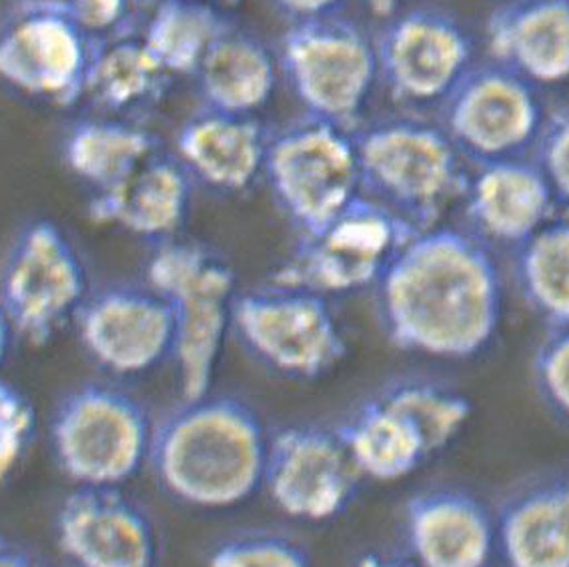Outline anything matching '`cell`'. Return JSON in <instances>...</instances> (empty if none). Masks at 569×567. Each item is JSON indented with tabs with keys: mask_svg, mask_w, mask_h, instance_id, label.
<instances>
[{
	"mask_svg": "<svg viewBox=\"0 0 569 567\" xmlns=\"http://www.w3.org/2000/svg\"><path fill=\"white\" fill-rule=\"evenodd\" d=\"M207 567H311V557L293 537L249 529L211 547Z\"/></svg>",
	"mask_w": 569,
	"mask_h": 567,
	"instance_id": "f546056e",
	"label": "cell"
},
{
	"mask_svg": "<svg viewBox=\"0 0 569 567\" xmlns=\"http://www.w3.org/2000/svg\"><path fill=\"white\" fill-rule=\"evenodd\" d=\"M153 421L121 387L89 381L52 414L51 446L62 474L81 487H121L149 459Z\"/></svg>",
	"mask_w": 569,
	"mask_h": 567,
	"instance_id": "52a82bcc",
	"label": "cell"
},
{
	"mask_svg": "<svg viewBox=\"0 0 569 567\" xmlns=\"http://www.w3.org/2000/svg\"><path fill=\"white\" fill-rule=\"evenodd\" d=\"M233 24L227 9L204 0H157L141 37L174 79H193L207 52Z\"/></svg>",
	"mask_w": 569,
	"mask_h": 567,
	"instance_id": "4316f807",
	"label": "cell"
},
{
	"mask_svg": "<svg viewBox=\"0 0 569 567\" xmlns=\"http://www.w3.org/2000/svg\"><path fill=\"white\" fill-rule=\"evenodd\" d=\"M157 151L159 137L141 121L102 112L74 119L61 139L64 167L92 195L117 187Z\"/></svg>",
	"mask_w": 569,
	"mask_h": 567,
	"instance_id": "603a6c76",
	"label": "cell"
},
{
	"mask_svg": "<svg viewBox=\"0 0 569 567\" xmlns=\"http://www.w3.org/2000/svg\"><path fill=\"white\" fill-rule=\"evenodd\" d=\"M373 42L379 81L393 101L409 107H439L476 62L468 29L433 7L397 11Z\"/></svg>",
	"mask_w": 569,
	"mask_h": 567,
	"instance_id": "4fadbf2b",
	"label": "cell"
},
{
	"mask_svg": "<svg viewBox=\"0 0 569 567\" xmlns=\"http://www.w3.org/2000/svg\"><path fill=\"white\" fill-rule=\"evenodd\" d=\"M508 567H569V471L509 494L496 514Z\"/></svg>",
	"mask_w": 569,
	"mask_h": 567,
	"instance_id": "7402d4cb",
	"label": "cell"
},
{
	"mask_svg": "<svg viewBox=\"0 0 569 567\" xmlns=\"http://www.w3.org/2000/svg\"><path fill=\"white\" fill-rule=\"evenodd\" d=\"M14 339H17V335H14L11 321L0 307V365L4 364L7 357L11 354V345Z\"/></svg>",
	"mask_w": 569,
	"mask_h": 567,
	"instance_id": "74e56055",
	"label": "cell"
},
{
	"mask_svg": "<svg viewBox=\"0 0 569 567\" xmlns=\"http://www.w3.org/2000/svg\"><path fill=\"white\" fill-rule=\"evenodd\" d=\"M37 431V411L19 387L0 379V484L12 476Z\"/></svg>",
	"mask_w": 569,
	"mask_h": 567,
	"instance_id": "d6a6232c",
	"label": "cell"
},
{
	"mask_svg": "<svg viewBox=\"0 0 569 567\" xmlns=\"http://www.w3.org/2000/svg\"><path fill=\"white\" fill-rule=\"evenodd\" d=\"M277 74V54L234 22L207 52L193 81L203 107L254 117L271 101Z\"/></svg>",
	"mask_w": 569,
	"mask_h": 567,
	"instance_id": "cb8c5ba5",
	"label": "cell"
},
{
	"mask_svg": "<svg viewBox=\"0 0 569 567\" xmlns=\"http://www.w3.org/2000/svg\"><path fill=\"white\" fill-rule=\"evenodd\" d=\"M271 131L251 115L199 105L174 132V157L194 182L217 193H241L264 169Z\"/></svg>",
	"mask_w": 569,
	"mask_h": 567,
	"instance_id": "d6986e66",
	"label": "cell"
},
{
	"mask_svg": "<svg viewBox=\"0 0 569 567\" xmlns=\"http://www.w3.org/2000/svg\"><path fill=\"white\" fill-rule=\"evenodd\" d=\"M277 64L306 115L356 131L377 77L376 42L351 19L289 22Z\"/></svg>",
	"mask_w": 569,
	"mask_h": 567,
	"instance_id": "8992f818",
	"label": "cell"
},
{
	"mask_svg": "<svg viewBox=\"0 0 569 567\" xmlns=\"http://www.w3.org/2000/svg\"><path fill=\"white\" fill-rule=\"evenodd\" d=\"M353 139L361 193L419 233L438 227L449 205L461 199L469 175L466 159L439 122L387 117L359 125Z\"/></svg>",
	"mask_w": 569,
	"mask_h": 567,
	"instance_id": "3957f363",
	"label": "cell"
},
{
	"mask_svg": "<svg viewBox=\"0 0 569 567\" xmlns=\"http://www.w3.org/2000/svg\"><path fill=\"white\" fill-rule=\"evenodd\" d=\"M72 17L99 42L137 34L134 4L137 0H64Z\"/></svg>",
	"mask_w": 569,
	"mask_h": 567,
	"instance_id": "836d02e7",
	"label": "cell"
},
{
	"mask_svg": "<svg viewBox=\"0 0 569 567\" xmlns=\"http://www.w3.org/2000/svg\"><path fill=\"white\" fill-rule=\"evenodd\" d=\"M379 396L411 419L426 441L429 457L451 446L473 414L471 401L461 391L426 377L391 381Z\"/></svg>",
	"mask_w": 569,
	"mask_h": 567,
	"instance_id": "f1b7e54d",
	"label": "cell"
},
{
	"mask_svg": "<svg viewBox=\"0 0 569 567\" xmlns=\"http://www.w3.org/2000/svg\"><path fill=\"white\" fill-rule=\"evenodd\" d=\"M204 2H211V4L221 7V9H227V7H231V4H237V0H204Z\"/></svg>",
	"mask_w": 569,
	"mask_h": 567,
	"instance_id": "ab89813d",
	"label": "cell"
},
{
	"mask_svg": "<svg viewBox=\"0 0 569 567\" xmlns=\"http://www.w3.org/2000/svg\"><path fill=\"white\" fill-rule=\"evenodd\" d=\"M486 39L491 61L533 87L569 81V0H506Z\"/></svg>",
	"mask_w": 569,
	"mask_h": 567,
	"instance_id": "44dd1931",
	"label": "cell"
},
{
	"mask_svg": "<svg viewBox=\"0 0 569 567\" xmlns=\"http://www.w3.org/2000/svg\"><path fill=\"white\" fill-rule=\"evenodd\" d=\"M0 567H44L34 557L12 541L11 537L0 534Z\"/></svg>",
	"mask_w": 569,
	"mask_h": 567,
	"instance_id": "8d00e7d4",
	"label": "cell"
},
{
	"mask_svg": "<svg viewBox=\"0 0 569 567\" xmlns=\"http://www.w3.org/2000/svg\"><path fill=\"white\" fill-rule=\"evenodd\" d=\"M263 177L297 237L321 231L361 193L353 131L303 115L271 131Z\"/></svg>",
	"mask_w": 569,
	"mask_h": 567,
	"instance_id": "5b68a950",
	"label": "cell"
},
{
	"mask_svg": "<svg viewBox=\"0 0 569 567\" xmlns=\"http://www.w3.org/2000/svg\"><path fill=\"white\" fill-rule=\"evenodd\" d=\"M373 305L399 351L466 361L498 335L503 281L488 245L468 229L438 225L396 255L373 287Z\"/></svg>",
	"mask_w": 569,
	"mask_h": 567,
	"instance_id": "6da1fadb",
	"label": "cell"
},
{
	"mask_svg": "<svg viewBox=\"0 0 569 567\" xmlns=\"http://www.w3.org/2000/svg\"><path fill=\"white\" fill-rule=\"evenodd\" d=\"M291 22L337 14L346 0H269Z\"/></svg>",
	"mask_w": 569,
	"mask_h": 567,
	"instance_id": "e575fe53",
	"label": "cell"
},
{
	"mask_svg": "<svg viewBox=\"0 0 569 567\" xmlns=\"http://www.w3.org/2000/svg\"><path fill=\"white\" fill-rule=\"evenodd\" d=\"M461 201L469 233L511 253L558 211L543 172L526 157L473 167Z\"/></svg>",
	"mask_w": 569,
	"mask_h": 567,
	"instance_id": "e0dca14e",
	"label": "cell"
},
{
	"mask_svg": "<svg viewBox=\"0 0 569 567\" xmlns=\"http://www.w3.org/2000/svg\"><path fill=\"white\" fill-rule=\"evenodd\" d=\"M147 281L173 311L171 359L181 399L211 394L237 295L233 267L207 245L171 239L147 261Z\"/></svg>",
	"mask_w": 569,
	"mask_h": 567,
	"instance_id": "277c9868",
	"label": "cell"
},
{
	"mask_svg": "<svg viewBox=\"0 0 569 567\" xmlns=\"http://www.w3.org/2000/svg\"><path fill=\"white\" fill-rule=\"evenodd\" d=\"M269 434L244 399H181L153 424L147 464L159 486L187 506L227 509L263 487Z\"/></svg>",
	"mask_w": 569,
	"mask_h": 567,
	"instance_id": "7a4b0ae2",
	"label": "cell"
},
{
	"mask_svg": "<svg viewBox=\"0 0 569 567\" xmlns=\"http://www.w3.org/2000/svg\"><path fill=\"white\" fill-rule=\"evenodd\" d=\"M353 567H417L411 557L386 549H369L357 557Z\"/></svg>",
	"mask_w": 569,
	"mask_h": 567,
	"instance_id": "d590c367",
	"label": "cell"
},
{
	"mask_svg": "<svg viewBox=\"0 0 569 567\" xmlns=\"http://www.w3.org/2000/svg\"><path fill=\"white\" fill-rule=\"evenodd\" d=\"M57 544L74 567H157L153 519L119 487H81L54 519Z\"/></svg>",
	"mask_w": 569,
	"mask_h": 567,
	"instance_id": "2e32d148",
	"label": "cell"
},
{
	"mask_svg": "<svg viewBox=\"0 0 569 567\" xmlns=\"http://www.w3.org/2000/svg\"><path fill=\"white\" fill-rule=\"evenodd\" d=\"M336 429L359 474L376 481L406 479L429 459L411 419L379 394L361 401Z\"/></svg>",
	"mask_w": 569,
	"mask_h": 567,
	"instance_id": "484cf974",
	"label": "cell"
},
{
	"mask_svg": "<svg viewBox=\"0 0 569 567\" xmlns=\"http://www.w3.org/2000/svg\"><path fill=\"white\" fill-rule=\"evenodd\" d=\"M531 377L549 411L569 424V325L553 327L536 345Z\"/></svg>",
	"mask_w": 569,
	"mask_h": 567,
	"instance_id": "4dcf8cb0",
	"label": "cell"
},
{
	"mask_svg": "<svg viewBox=\"0 0 569 567\" xmlns=\"http://www.w3.org/2000/svg\"><path fill=\"white\" fill-rule=\"evenodd\" d=\"M141 32L117 37L99 44L84 99L102 115L134 119L163 101L173 84Z\"/></svg>",
	"mask_w": 569,
	"mask_h": 567,
	"instance_id": "d4e9b609",
	"label": "cell"
},
{
	"mask_svg": "<svg viewBox=\"0 0 569 567\" xmlns=\"http://www.w3.org/2000/svg\"><path fill=\"white\" fill-rule=\"evenodd\" d=\"M92 39L64 0H9L0 11V81L57 109L84 99Z\"/></svg>",
	"mask_w": 569,
	"mask_h": 567,
	"instance_id": "9c48e42d",
	"label": "cell"
},
{
	"mask_svg": "<svg viewBox=\"0 0 569 567\" xmlns=\"http://www.w3.org/2000/svg\"><path fill=\"white\" fill-rule=\"evenodd\" d=\"M361 479L337 429L299 424L269 437L263 487L284 516L331 521L353 504Z\"/></svg>",
	"mask_w": 569,
	"mask_h": 567,
	"instance_id": "5bb4252c",
	"label": "cell"
},
{
	"mask_svg": "<svg viewBox=\"0 0 569 567\" xmlns=\"http://www.w3.org/2000/svg\"><path fill=\"white\" fill-rule=\"evenodd\" d=\"M419 231L363 193L313 235L297 237L271 284L299 287L327 299L373 289L396 255Z\"/></svg>",
	"mask_w": 569,
	"mask_h": 567,
	"instance_id": "8fae6325",
	"label": "cell"
},
{
	"mask_svg": "<svg viewBox=\"0 0 569 567\" xmlns=\"http://www.w3.org/2000/svg\"><path fill=\"white\" fill-rule=\"evenodd\" d=\"M94 364L114 375H141L173 351V311L147 284H111L87 295L74 317Z\"/></svg>",
	"mask_w": 569,
	"mask_h": 567,
	"instance_id": "9a60e30c",
	"label": "cell"
},
{
	"mask_svg": "<svg viewBox=\"0 0 569 567\" xmlns=\"http://www.w3.org/2000/svg\"><path fill=\"white\" fill-rule=\"evenodd\" d=\"M89 294L87 267L69 235L49 219L22 225L0 259V307L17 339L51 344L74 324Z\"/></svg>",
	"mask_w": 569,
	"mask_h": 567,
	"instance_id": "30bf717a",
	"label": "cell"
},
{
	"mask_svg": "<svg viewBox=\"0 0 569 567\" xmlns=\"http://www.w3.org/2000/svg\"><path fill=\"white\" fill-rule=\"evenodd\" d=\"M231 334L257 364L293 381H316L347 355L331 299L289 285L234 295Z\"/></svg>",
	"mask_w": 569,
	"mask_h": 567,
	"instance_id": "ba28073f",
	"label": "cell"
},
{
	"mask_svg": "<svg viewBox=\"0 0 569 567\" xmlns=\"http://www.w3.org/2000/svg\"><path fill=\"white\" fill-rule=\"evenodd\" d=\"M546 112L538 87L499 62H473L439 105V127L473 167L526 157Z\"/></svg>",
	"mask_w": 569,
	"mask_h": 567,
	"instance_id": "7c38bea8",
	"label": "cell"
},
{
	"mask_svg": "<svg viewBox=\"0 0 569 567\" xmlns=\"http://www.w3.org/2000/svg\"><path fill=\"white\" fill-rule=\"evenodd\" d=\"M533 161L543 172L558 209L569 217V102L546 112L533 142Z\"/></svg>",
	"mask_w": 569,
	"mask_h": 567,
	"instance_id": "1f68e13d",
	"label": "cell"
},
{
	"mask_svg": "<svg viewBox=\"0 0 569 567\" xmlns=\"http://www.w3.org/2000/svg\"><path fill=\"white\" fill-rule=\"evenodd\" d=\"M193 177L174 152H154L139 169L109 191L92 195L89 215L99 225L154 245L177 239L189 217Z\"/></svg>",
	"mask_w": 569,
	"mask_h": 567,
	"instance_id": "ffe728a7",
	"label": "cell"
},
{
	"mask_svg": "<svg viewBox=\"0 0 569 567\" xmlns=\"http://www.w3.org/2000/svg\"><path fill=\"white\" fill-rule=\"evenodd\" d=\"M519 295L546 329L569 325V217H553L513 251Z\"/></svg>",
	"mask_w": 569,
	"mask_h": 567,
	"instance_id": "83f0119b",
	"label": "cell"
},
{
	"mask_svg": "<svg viewBox=\"0 0 569 567\" xmlns=\"http://www.w3.org/2000/svg\"><path fill=\"white\" fill-rule=\"evenodd\" d=\"M403 534L417 567H488L498 547L496 516L459 487H431L409 497Z\"/></svg>",
	"mask_w": 569,
	"mask_h": 567,
	"instance_id": "ac0fdd59",
	"label": "cell"
},
{
	"mask_svg": "<svg viewBox=\"0 0 569 567\" xmlns=\"http://www.w3.org/2000/svg\"><path fill=\"white\" fill-rule=\"evenodd\" d=\"M363 2H366L367 9L373 17L383 19V21L393 17L399 11V4H401V0H363Z\"/></svg>",
	"mask_w": 569,
	"mask_h": 567,
	"instance_id": "f35d334b",
	"label": "cell"
}]
</instances>
